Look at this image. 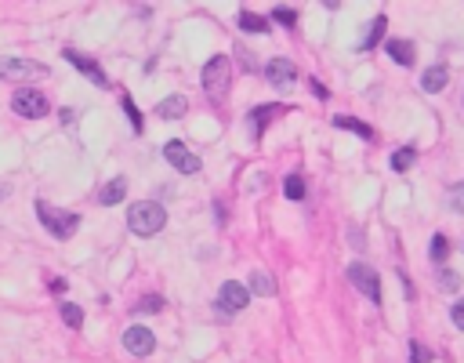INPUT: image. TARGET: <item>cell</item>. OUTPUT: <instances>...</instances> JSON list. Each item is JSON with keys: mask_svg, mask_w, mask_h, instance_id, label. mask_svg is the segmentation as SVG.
<instances>
[{"mask_svg": "<svg viewBox=\"0 0 464 363\" xmlns=\"http://www.w3.org/2000/svg\"><path fill=\"white\" fill-rule=\"evenodd\" d=\"M11 110H15L18 117H26V120H40V117L51 113V102L40 95L36 88H18V91L11 95Z\"/></svg>", "mask_w": 464, "mask_h": 363, "instance_id": "cell-4", "label": "cell"}, {"mask_svg": "<svg viewBox=\"0 0 464 363\" xmlns=\"http://www.w3.org/2000/svg\"><path fill=\"white\" fill-rule=\"evenodd\" d=\"M200 84H203V91L221 102L225 91H228V84H232V58L228 55H214V58H207V66L200 73Z\"/></svg>", "mask_w": 464, "mask_h": 363, "instance_id": "cell-3", "label": "cell"}, {"mask_svg": "<svg viewBox=\"0 0 464 363\" xmlns=\"http://www.w3.org/2000/svg\"><path fill=\"white\" fill-rule=\"evenodd\" d=\"M414 160H417V149H414V145L399 149V153H392V171H407Z\"/></svg>", "mask_w": 464, "mask_h": 363, "instance_id": "cell-21", "label": "cell"}, {"mask_svg": "<svg viewBox=\"0 0 464 363\" xmlns=\"http://www.w3.org/2000/svg\"><path fill=\"white\" fill-rule=\"evenodd\" d=\"M250 294H261V298H272L276 294V280H272L268 272H261V269H254L250 272V287H247Z\"/></svg>", "mask_w": 464, "mask_h": 363, "instance_id": "cell-18", "label": "cell"}, {"mask_svg": "<svg viewBox=\"0 0 464 363\" xmlns=\"http://www.w3.org/2000/svg\"><path fill=\"white\" fill-rule=\"evenodd\" d=\"M123 113L131 117V127H135V131H142V113H138V105L131 102V95H123Z\"/></svg>", "mask_w": 464, "mask_h": 363, "instance_id": "cell-27", "label": "cell"}, {"mask_svg": "<svg viewBox=\"0 0 464 363\" xmlns=\"http://www.w3.org/2000/svg\"><path fill=\"white\" fill-rule=\"evenodd\" d=\"M247 302H250V291H247L243 284L225 280V284L218 287V309H221V312H243Z\"/></svg>", "mask_w": 464, "mask_h": 363, "instance_id": "cell-8", "label": "cell"}, {"mask_svg": "<svg viewBox=\"0 0 464 363\" xmlns=\"http://www.w3.org/2000/svg\"><path fill=\"white\" fill-rule=\"evenodd\" d=\"M163 225H167V211L156 200L131 204V211H128V229L135 232V237L149 240V237H156V232H163Z\"/></svg>", "mask_w": 464, "mask_h": 363, "instance_id": "cell-1", "label": "cell"}, {"mask_svg": "<svg viewBox=\"0 0 464 363\" xmlns=\"http://www.w3.org/2000/svg\"><path fill=\"white\" fill-rule=\"evenodd\" d=\"M428 251H432V262H439V265H442V262H446V254H450L446 237H442V232H439V237H432V247H428Z\"/></svg>", "mask_w": 464, "mask_h": 363, "instance_id": "cell-24", "label": "cell"}, {"mask_svg": "<svg viewBox=\"0 0 464 363\" xmlns=\"http://www.w3.org/2000/svg\"><path fill=\"white\" fill-rule=\"evenodd\" d=\"M4 193H8V189H4V185H0V197H4Z\"/></svg>", "mask_w": 464, "mask_h": 363, "instance_id": "cell-33", "label": "cell"}, {"mask_svg": "<svg viewBox=\"0 0 464 363\" xmlns=\"http://www.w3.org/2000/svg\"><path fill=\"white\" fill-rule=\"evenodd\" d=\"M189 113V98L185 95H167L160 105H156V117L160 120H178V117H185Z\"/></svg>", "mask_w": 464, "mask_h": 363, "instance_id": "cell-12", "label": "cell"}, {"mask_svg": "<svg viewBox=\"0 0 464 363\" xmlns=\"http://www.w3.org/2000/svg\"><path fill=\"white\" fill-rule=\"evenodd\" d=\"M123 197H128V178H109L102 185V193H98V204L102 207H116Z\"/></svg>", "mask_w": 464, "mask_h": 363, "instance_id": "cell-13", "label": "cell"}, {"mask_svg": "<svg viewBox=\"0 0 464 363\" xmlns=\"http://www.w3.org/2000/svg\"><path fill=\"white\" fill-rule=\"evenodd\" d=\"M450 207L457 211V215H464V182H457V185H450Z\"/></svg>", "mask_w": 464, "mask_h": 363, "instance_id": "cell-25", "label": "cell"}, {"mask_svg": "<svg viewBox=\"0 0 464 363\" xmlns=\"http://www.w3.org/2000/svg\"><path fill=\"white\" fill-rule=\"evenodd\" d=\"M450 319H453V324H457V331H464V298H460V302L450 309Z\"/></svg>", "mask_w": 464, "mask_h": 363, "instance_id": "cell-31", "label": "cell"}, {"mask_svg": "<svg viewBox=\"0 0 464 363\" xmlns=\"http://www.w3.org/2000/svg\"><path fill=\"white\" fill-rule=\"evenodd\" d=\"M283 193H287L290 200H305V182H301V175H287Z\"/></svg>", "mask_w": 464, "mask_h": 363, "instance_id": "cell-22", "label": "cell"}, {"mask_svg": "<svg viewBox=\"0 0 464 363\" xmlns=\"http://www.w3.org/2000/svg\"><path fill=\"white\" fill-rule=\"evenodd\" d=\"M62 319H66V327H80L83 324V309L80 305H73V302H66V305H62Z\"/></svg>", "mask_w": 464, "mask_h": 363, "instance_id": "cell-23", "label": "cell"}, {"mask_svg": "<svg viewBox=\"0 0 464 363\" xmlns=\"http://www.w3.org/2000/svg\"><path fill=\"white\" fill-rule=\"evenodd\" d=\"M385 26H388V18H385V15H377L374 22L367 26V37L360 40V51H370V48H377V40L385 37Z\"/></svg>", "mask_w": 464, "mask_h": 363, "instance_id": "cell-19", "label": "cell"}, {"mask_svg": "<svg viewBox=\"0 0 464 363\" xmlns=\"http://www.w3.org/2000/svg\"><path fill=\"white\" fill-rule=\"evenodd\" d=\"M36 218L58 240H69L73 232L80 229V215H76V211H62V207H55L48 200H36Z\"/></svg>", "mask_w": 464, "mask_h": 363, "instance_id": "cell-2", "label": "cell"}, {"mask_svg": "<svg viewBox=\"0 0 464 363\" xmlns=\"http://www.w3.org/2000/svg\"><path fill=\"white\" fill-rule=\"evenodd\" d=\"M312 95H315V98H327V88H323L320 80H312Z\"/></svg>", "mask_w": 464, "mask_h": 363, "instance_id": "cell-32", "label": "cell"}, {"mask_svg": "<svg viewBox=\"0 0 464 363\" xmlns=\"http://www.w3.org/2000/svg\"><path fill=\"white\" fill-rule=\"evenodd\" d=\"M48 70L40 62L29 58H18V55H4L0 58V80H11V84H29V77H44Z\"/></svg>", "mask_w": 464, "mask_h": 363, "instance_id": "cell-6", "label": "cell"}, {"mask_svg": "<svg viewBox=\"0 0 464 363\" xmlns=\"http://www.w3.org/2000/svg\"><path fill=\"white\" fill-rule=\"evenodd\" d=\"M334 127H341V131H352V135H360L363 142L374 138V127L363 124V120H355V117H334Z\"/></svg>", "mask_w": 464, "mask_h": 363, "instance_id": "cell-17", "label": "cell"}, {"mask_svg": "<svg viewBox=\"0 0 464 363\" xmlns=\"http://www.w3.org/2000/svg\"><path fill=\"white\" fill-rule=\"evenodd\" d=\"M280 113H287V105H276V102H272V105H258V110L250 113V127H254V135H261Z\"/></svg>", "mask_w": 464, "mask_h": 363, "instance_id": "cell-14", "label": "cell"}, {"mask_svg": "<svg viewBox=\"0 0 464 363\" xmlns=\"http://www.w3.org/2000/svg\"><path fill=\"white\" fill-rule=\"evenodd\" d=\"M123 349H128L131 356H149L156 349V338H153V331L145 324H135V327L123 331Z\"/></svg>", "mask_w": 464, "mask_h": 363, "instance_id": "cell-9", "label": "cell"}, {"mask_svg": "<svg viewBox=\"0 0 464 363\" xmlns=\"http://www.w3.org/2000/svg\"><path fill=\"white\" fill-rule=\"evenodd\" d=\"M163 309V298H145V302H138V312H156Z\"/></svg>", "mask_w": 464, "mask_h": 363, "instance_id": "cell-30", "label": "cell"}, {"mask_svg": "<svg viewBox=\"0 0 464 363\" xmlns=\"http://www.w3.org/2000/svg\"><path fill=\"white\" fill-rule=\"evenodd\" d=\"M265 77H268V84H276V88H290L294 77H298V70H294L290 58H272L265 66Z\"/></svg>", "mask_w": 464, "mask_h": 363, "instance_id": "cell-11", "label": "cell"}, {"mask_svg": "<svg viewBox=\"0 0 464 363\" xmlns=\"http://www.w3.org/2000/svg\"><path fill=\"white\" fill-rule=\"evenodd\" d=\"M446 80H450L446 66H432V70H425V77H421V88H425L428 95H439L442 88H446Z\"/></svg>", "mask_w": 464, "mask_h": 363, "instance_id": "cell-15", "label": "cell"}, {"mask_svg": "<svg viewBox=\"0 0 464 363\" xmlns=\"http://www.w3.org/2000/svg\"><path fill=\"white\" fill-rule=\"evenodd\" d=\"M439 284L446 287V291H457V287H460V276H457L453 269H442V265H439Z\"/></svg>", "mask_w": 464, "mask_h": 363, "instance_id": "cell-28", "label": "cell"}, {"mask_svg": "<svg viewBox=\"0 0 464 363\" xmlns=\"http://www.w3.org/2000/svg\"><path fill=\"white\" fill-rule=\"evenodd\" d=\"M163 160L171 164L178 175H200V167H203V160H200L185 142H178V138H171V142L163 145Z\"/></svg>", "mask_w": 464, "mask_h": 363, "instance_id": "cell-5", "label": "cell"}, {"mask_svg": "<svg viewBox=\"0 0 464 363\" xmlns=\"http://www.w3.org/2000/svg\"><path fill=\"white\" fill-rule=\"evenodd\" d=\"M385 51L399 62V66H414V44H410V40H388V44H385Z\"/></svg>", "mask_w": 464, "mask_h": 363, "instance_id": "cell-16", "label": "cell"}, {"mask_svg": "<svg viewBox=\"0 0 464 363\" xmlns=\"http://www.w3.org/2000/svg\"><path fill=\"white\" fill-rule=\"evenodd\" d=\"M410 363H432V349H425L421 341H410Z\"/></svg>", "mask_w": 464, "mask_h": 363, "instance_id": "cell-26", "label": "cell"}, {"mask_svg": "<svg viewBox=\"0 0 464 363\" xmlns=\"http://www.w3.org/2000/svg\"><path fill=\"white\" fill-rule=\"evenodd\" d=\"M240 29H247V33H268V18L265 15H258V11H240Z\"/></svg>", "mask_w": 464, "mask_h": 363, "instance_id": "cell-20", "label": "cell"}, {"mask_svg": "<svg viewBox=\"0 0 464 363\" xmlns=\"http://www.w3.org/2000/svg\"><path fill=\"white\" fill-rule=\"evenodd\" d=\"M348 280H352L355 291H363L374 305H381V280H377V272L367 262H352L348 265Z\"/></svg>", "mask_w": 464, "mask_h": 363, "instance_id": "cell-7", "label": "cell"}, {"mask_svg": "<svg viewBox=\"0 0 464 363\" xmlns=\"http://www.w3.org/2000/svg\"><path fill=\"white\" fill-rule=\"evenodd\" d=\"M272 18H276V22H283V26H294V22H298V11H290V8H276V11H272Z\"/></svg>", "mask_w": 464, "mask_h": 363, "instance_id": "cell-29", "label": "cell"}, {"mask_svg": "<svg viewBox=\"0 0 464 363\" xmlns=\"http://www.w3.org/2000/svg\"><path fill=\"white\" fill-rule=\"evenodd\" d=\"M66 58L73 62V66L83 73V77H91V84H95V88H109V77H105L102 73V66H98V62L95 58H88V55H80V51H66Z\"/></svg>", "mask_w": 464, "mask_h": 363, "instance_id": "cell-10", "label": "cell"}]
</instances>
